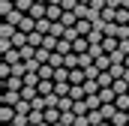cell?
<instances>
[{
  "label": "cell",
  "mask_w": 129,
  "mask_h": 126,
  "mask_svg": "<svg viewBox=\"0 0 129 126\" xmlns=\"http://www.w3.org/2000/svg\"><path fill=\"white\" fill-rule=\"evenodd\" d=\"M3 90H24V78H21V75H9V78H3Z\"/></svg>",
  "instance_id": "1"
},
{
  "label": "cell",
  "mask_w": 129,
  "mask_h": 126,
  "mask_svg": "<svg viewBox=\"0 0 129 126\" xmlns=\"http://www.w3.org/2000/svg\"><path fill=\"white\" fill-rule=\"evenodd\" d=\"M84 81H87V72H84L81 66L69 69V84H84Z\"/></svg>",
  "instance_id": "2"
},
{
  "label": "cell",
  "mask_w": 129,
  "mask_h": 126,
  "mask_svg": "<svg viewBox=\"0 0 129 126\" xmlns=\"http://www.w3.org/2000/svg\"><path fill=\"white\" fill-rule=\"evenodd\" d=\"M21 102V90H3V105H18Z\"/></svg>",
  "instance_id": "3"
},
{
  "label": "cell",
  "mask_w": 129,
  "mask_h": 126,
  "mask_svg": "<svg viewBox=\"0 0 129 126\" xmlns=\"http://www.w3.org/2000/svg\"><path fill=\"white\" fill-rule=\"evenodd\" d=\"M18 33V27L15 24H9V21H3V27H0V39H12Z\"/></svg>",
  "instance_id": "4"
},
{
  "label": "cell",
  "mask_w": 129,
  "mask_h": 126,
  "mask_svg": "<svg viewBox=\"0 0 129 126\" xmlns=\"http://www.w3.org/2000/svg\"><path fill=\"white\" fill-rule=\"evenodd\" d=\"M0 120H3V123H12V120H15V108H12V105H3V108H0Z\"/></svg>",
  "instance_id": "5"
},
{
  "label": "cell",
  "mask_w": 129,
  "mask_h": 126,
  "mask_svg": "<svg viewBox=\"0 0 129 126\" xmlns=\"http://www.w3.org/2000/svg\"><path fill=\"white\" fill-rule=\"evenodd\" d=\"M69 96H72V99H84V96H87L84 84H72V87H69Z\"/></svg>",
  "instance_id": "6"
},
{
  "label": "cell",
  "mask_w": 129,
  "mask_h": 126,
  "mask_svg": "<svg viewBox=\"0 0 129 126\" xmlns=\"http://www.w3.org/2000/svg\"><path fill=\"white\" fill-rule=\"evenodd\" d=\"M99 96H102V102H114V99H117V90H114V87H102Z\"/></svg>",
  "instance_id": "7"
},
{
  "label": "cell",
  "mask_w": 129,
  "mask_h": 126,
  "mask_svg": "<svg viewBox=\"0 0 129 126\" xmlns=\"http://www.w3.org/2000/svg\"><path fill=\"white\" fill-rule=\"evenodd\" d=\"M114 105H117L120 111H129V93H117V99H114Z\"/></svg>",
  "instance_id": "8"
},
{
  "label": "cell",
  "mask_w": 129,
  "mask_h": 126,
  "mask_svg": "<svg viewBox=\"0 0 129 126\" xmlns=\"http://www.w3.org/2000/svg\"><path fill=\"white\" fill-rule=\"evenodd\" d=\"M51 24H54L51 18H39V21H36V30L39 33H51Z\"/></svg>",
  "instance_id": "9"
},
{
  "label": "cell",
  "mask_w": 129,
  "mask_h": 126,
  "mask_svg": "<svg viewBox=\"0 0 129 126\" xmlns=\"http://www.w3.org/2000/svg\"><path fill=\"white\" fill-rule=\"evenodd\" d=\"M42 39H45V33H39V30H33V33H27V42H30V45H36V48L42 45Z\"/></svg>",
  "instance_id": "10"
},
{
  "label": "cell",
  "mask_w": 129,
  "mask_h": 126,
  "mask_svg": "<svg viewBox=\"0 0 129 126\" xmlns=\"http://www.w3.org/2000/svg\"><path fill=\"white\" fill-rule=\"evenodd\" d=\"M45 120L48 123H57L60 120V108H45Z\"/></svg>",
  "instance_id": "11"
},
{
  "label": "cell",
  "mask_w": 129,
  "mask_h": 126,
  "mask_svg": "<svg viewBox=\"0 0 129 126\" xmlns=\"http://www.w3.org/2000/svg\"><path fill=\"white\" fill-rule=\"evenodd\" d=\"M12 45H15V48H21V45H27V33H24V30H18L15 36H12Z\"/></svg>",
  "instance_id": "12"
},
{
  "label": "cell",
  "mask_w": 129,
  "mask_h": 126,
  "mask_svg": "<svg viewBox=\"0 0 129 126\" xmlns=\"http://www.w3.org/2000/svg\"><path fill=\"white\" fill-rule=\"evenodd\" d=\"M78 36H81V33H78V27H66V30H63V36H60V39H69V42H75Z\"/></svg>",
  "instance_id": "13"
},
{
  "label": "cell",
  "mask_w": 129,
  "mask_h": 126,
  "mask_svg": "<svg viewBox=\"0 0 129 126\" xmlns=\"http://www.w3.org/2000/svg\"><path fill=\"white\" fill-rule=\"evenodd\" d=\"M33 3H36V0H15V9H21V12H30V9H33Z\"/></svg>",
  "instance_id": "14"
},
{
  "label": "cell",
  "mask_w": 129,
  "mask_h": 126,
  "mask_svg": "<svg viewBox=\"0 0 129 126\" xmlns=\"http://www.w3.org/2000/svg\"><path fill=\"white\" fill-rule=\"evenodd\" d=\"M96 66H99V69H111V54H102V57H96Z\"/></svg>",
  "instance_id": "15"
},
{
  "label": "cell",
  "mask_w": 129,
  "mask_h": 126,
  "mask_svg": "<svg viewBox=\"0 0 129 126\" xmlns=\"http://www.w3.org/2000/svg\"><path fill=\"white\" fill-rule=\"evenodd\" d=\"M12 9H15V0H3V3H0V12H3V18H6Z\"/></svg>",
  "instance_id": "16"
},
{
  "label": "cell",
  "mask_w": 129,
  "mask_h": 126,
  "mask_svg": "<svg viewBox=\"0 0 129 126\" xmlns=\"http://www.w3.org/2000/svg\"><path fill=\"white\" fill-rule=\"evenodd\" d=\"M84 72H87V78H99V72H102V69H99L96 63H90V66H84Z\"/></svg>",
  "instance_id": "17"
},
{
  "label": "cell",
  "mask_w": 129,
  "mask_h": 126,
  "mask_svg": "<svg viewBox=\"0 0 129 126\" xmlns=\"http://www.w3.org/2000/svg\"><path fill=\"white\" fill-rule=\"evenodd\" d=\"M120 6H123V9H129V0H120Z\"/></svg>",
  "instance_id": "18"
},
{
  "label": "cell",
  "mask_w": 129,
  "mask_h": 126,
  "mask_svg": "<svg viewBox=\"0 0 129 126\" xmlns=\"http://www.w3.org/2000/svg\"><path fill=\"white\" fill-rule=\"evenodd\" d=\"M36 3H48V0H36Z\"/></svg>",
  "instance_id": "19"
},
{
  "label": "cell",
  "mask_w": 129,
  "mask_h": 126,
  "mask_svg": "<svg viewBox=\"0 0 129 126\" xmlns=\"http://www.w3.org/2000/svg\"><path fill=\"white\" fill-rule=\"evenodd\" d=\"M3 126H15V123H3Z\"/></svg>",
  "instance_id": "20"
},
{
  "label": "cell",
  "mask_w": 129,
  "mask_h": 126,
  "mask_svg": "<svg viewBox=\"0 0 129 126\" xmlns=\"http://www.w3.org/2000/svg\"><path fill=\"white\" fill-rule=\"evenodd\" d=\"M126 66H129V54H126Z\"/></svg>",
  "instance_id": "21"
}]
</instances>
